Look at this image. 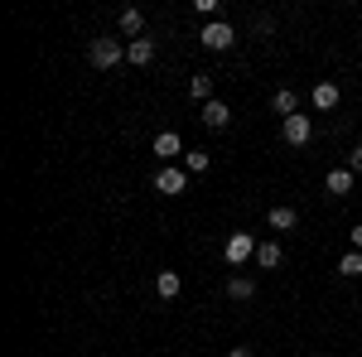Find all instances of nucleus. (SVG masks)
<instances>
[{"label": "nucleus", "mask_w": 362, "mask_h": 357, "mask_svg": "<svg viewBox=\"0 0 362 357\" xmlns=\"http://www.w3.org/2000/svg\"><path fill=\"white\" fill-rule=\"evenodd\" d=\"M87 58H92V68H116V63L126 58V44H121V39H92Z\"/></svg>", "instance_id": "1"}, {"label": "nucleus", "mask_w": 362, "mask_h": 357, "mask_svg": "<svg viewBox=\"0 0 362 357\" xmlns=\"http://www.w3.org/2000/svg\"><path fill=\"white\" fill-rule=\"evenodd\" d=\"M223 256H227V266L251 261V256H256V237H251V232H232V237H227V247H223Z\"/></svg>", "instance_id": "2"}, {"label": "nucleus", "mask_w": 362, "mask_h": 357, "mask_svg": "<svg viewBox=\"0 0 362 357\" xmlns=\"http://www.w3.org/2000/svg\"><path fill=\"white\" fill-rule=\"evenodd\" d=\"M198 39H203L208 49H218V54H223V49H232V44H237V29L227 25V20H213V25H203V34H198Z\"/></svg>", "instance_id": "3"}, {"label": "nucleus", "mask_w": 362, "mask_h": 357, "mask_svg": "<svg viewBox=\"0 0 362 357\" xmlns=\"http://www.w3.org/2000/svg\"><path fill=\"white\" fill-rule=\"evenodd\" d=\"M155 189H160V193H169V198H174V193H189V169L165 165L160 174H155Z\"/></svg>", "instance_id": "4"}, {"label": "nucleus", "mask_w": 362, "mask_h": 357, "mask_svg": "<svg viewBox=\"0 0 362 357\" xmlns=\"http://www.w3.org/2000/svg\"><path fill=\"white\" fill-rule=\"evenodd\" d=\"M285 140H290V145H309V140H314V121H309V116H290V121H285Z\"/></svg>", "instance_id": "5"}, {"label": "nucleus", "mask_w": 362, "mask_h": 357, "mask_svg": "<svg viewBox=\"0 0 362 357\" xmlns=\"http://www.w3.org/2000/svg\"><path fill=\"white\" fill-rule=\"evenodd\" d=\"M227 121H232L227 102H218V97H213V102L203 107V126H208V131H227Z\"/></svg>", "instance_id": "6"}, {"label": "nucleus", "mask_w": 362, "mask_h": 357, "mask_svg": "<svg viewBox=\"0 0 362 357\" xmlns=\"http://www.w3.org/2000/svg\"><path fill=\"white\" fill-rule=\"evenodd\" d=\"M150 58H155V39H150V34H145V39H131V44H126V63L145 68Z\"/></svg>", "instance_id": "7"}, {"label": "nucleus", "mask_w": 362, "mask_h": 357, "mask_svg": "<svg viewBox=\"0 0 362 357\" xmlns=\"http://www.w3.org/2000/svg\"><path fill=\"white\" fill-rule=\"evenodd\" d=\"M280 261H285L280 242H256V266H261V271H276Z\"/></svg>", "instance_id": "8"}, {"label": "nucleus", "mask_w": 362, "mask_h": 357, "mask_svg": "<svg viewBox=\"0 0 362 357\" xmlns=\"http://www.w3.org/2000/svg\"><path fill=\"white\" fill-rule=\"evenodd\" d=\"M155 155H160V160H174V155H189V150H184V140L174 136V131H160V136H155Z\"/></svg>", "instance_id": "9"}, {"label": "nucleus", "mask_w": 362, "mask_h": 357, "mask_svg": "<svg viewBox=\"0 0 362 357\" xmlns=\"http://www.w3.org/2000/svg\"><path fill=\"white\" fill-rule=\"evenodd\" d=\"M324 184H329V193H338V198H348V193H353V169H348V165L329 169V179H324Z\"/></svg>", "instance_id": "10"}, {"label": "nucleus", "mask_w": 362, "mask_h": 357, "mask_svg": "<svg viewBox=\"0 0 362 357\" xmlns=\"http://www.w3.org/2000/svg\"><path fill=\"white\" fill-rule=\"evenodd\" d=\"M116 25H121L126 39H145V15H140V10H121V20H116Z\"/></svg>", "instance_id": "11"}, {"label": "nucleus", "mask_w": 362, "mask_h": 357, "mask_svg": "<svg viewBox=\"0 0 362 357\" xmlns=\"http://www.w3.org/2000/svg\"><path fill=\"white\" fill-rule=\"evenodd\" d=\"M271 107H276L280 116H285V121H290V116H300V97H295V92H290V87H280L276 97H271Z\"/></svg>", "instance_id": "12"}, {"label": "nucleus", "mask_w": 362, "mask_h": 357, "mask_svg": "<svg viewBox=\"0 0 362 357\" xmlns=\"http://www.w3.org/2000/svg\"><path fill=\"white\" fill-rule=\"evenodd\" d=\"M155 290H160V300H174V295L184 290V280H179V271H160V275H155Z\"/></svg>", "instance_id": "13"}, {"label": "nucleus", "mask_w": 362, "mask_h": 357, "mask_svg": "<svg viewBox=\"0 0 362 357\" xmlns=\"http://www.w3.org/2000/svg\"><path fill=\"white\" fill-rule=\"evenodd\" d=\"M314 107H319V111H334L338 107V83H319V87H314Z\"/></svg>", "instance_id": "14"}, {"label": "nucleus", "mask_w": 362, "mask_h": 357, "mask_svg": "<svg viewBox=\"0 0 362 357\" xmlns=\"http://www.w3.org/2000/svg\"><path fill=\"white\" fill-rule=\"evenodd\" d=\"M189 97H194V102H203V107H208V102H213V78H208V73H198L194 83H189Z\"/></svg>", "instance_id": "15"}, {"label": "nucleus", "mask_w": 362, "mask_h": 357, "mask_svg": "<svg viewBox=\"0 0 362 357\" xmlns=\"http://www.w3.org/2000/svg\"><path fill=\"white\" fill-rule=\"evenodd\" d=\"M271 227H276V232H290V227H295V222H300V213H295V208H271Z\"/></svg>", "instance_id": "16"}, {"label": "nucleus", "mask_w": 362, "mask_h": 357, "mask_svg": "<svg viewBox=\"0 0 362 357\" xmlns=\"http://www.w3.org/2000/svg\"><path fill=\"white\" fill-rule=\"evenodd\" d=\"M227 295H232V300H251V295H256V285H251L247 275H232V280H227Z\"/></svg>", "instance_id": "17"}, {"label": "nucleus", "mask_w": 362, "mask_h": 357, "mask_svg": "<svg viewBox=\"0 0 362 357\" xmlns=\"http://www.w3.org/2000/svg\"><path fill=\"white\" fill-rule=\"evenodd\" d=\"M208 165H213V155H208V150H189V155H184V169H189V174H203Z\"/></svg>", "instance_id": "18"}, {"label": "nucleus", "mask_w": 362, "mask_h": 357, "mask_svg": "<svg viewBox=\"0 0 362 357\" xmlns=\"http://www.w3.org/2000/svg\"><path fill=\"white\" fill-rule=\"evenodd\" d=\"M338 275H362V251H343V261H338Z\"/></svg>", "instance_id": "19"}, {"label": "nucleus", "mask_w": 362, "mask_h": 357, "mask_svg": "<svg viewBox=\"0 0 362 357\" xmlns=\"http://www.w3.org/2000/svg\"><path fill=\"white\" fill-rule=\"evenodd\" d=\"M348 169H353V174H362V145H353V150H348Z\"/></svg>", "instance_id": "20"}, {"label": "nucleus", "mask_w": 362, "mask_h": 357, "mask_svg": "<svg viewBox=\"0 0 362 357\" xmlns=\"http://www.w3.org/2000/svg\"><path fill=\"white\" fill-rule=\"evenodd\" d=\"M256 34H276V20L271 15H256Z\"/></svg>", "instance_id": "21"}, {"label": "nucleus", "mask_w": 362, "mask_h": 357, "mask_svg": "<svg viewBox=\"0 0 362 357\" xmlns=\"http://www.w3.org/2000/svg\"><path fill=\"white\" fill-rule=\"evenodd\" d=\"M348 237H353V251H362V222L353 227V232H348Z\"/></svg>", "instance_id": "22"}, {"label": "nucleus", "mask_w": 362, "mask_h": 357, "mask_svg": "<svg viewBox=\"0 0 362 357\" xmlns=\"http://www.w3.org/2000/svg\"><path fill=\"white\" fill-rule=\"evenodd\" d=\"M227 357H251V348H227Z\"/></svg>", "instance_id": "23"}]
</instances>
